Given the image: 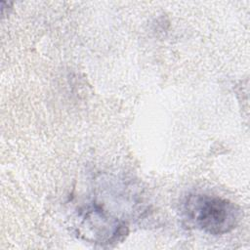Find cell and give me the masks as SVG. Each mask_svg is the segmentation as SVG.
Returning a JSON list of instances; mask_svg holds the SVG:
<instances>
[{"label": "cell", "instance_id": "6da1fadb", "mask_svg": "<svg viewBox=\"0 0 250 250\" xmlns=\"http://www.w3.org/2000/svg\"><path fill=\"white\" fill-rule=\"evenodd\" d=\"M181 216L188 227L221 235L237 227L242 213L239 206L229 199L205 193H190L181 204Z\"/></svg>", "mask_w": 250, "mask_h": 250}]
</instances>
